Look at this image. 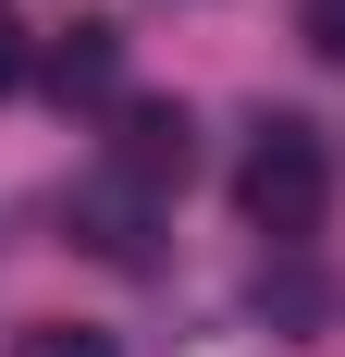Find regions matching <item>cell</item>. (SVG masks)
<instances>
[{
	"instance_id": "cell-1",
	"label": "cell",
	"mask_w": 345,
	"mask_h": 357,
	"mask_svg": "<svg viewBox=\"0 0 345 357\" xmlns=\"http://www.w3.org/2000/svg\"><path fill=\"white\" fill-rule=\"evenodd\" d=\"M247 222L259 234H321V210H333V148H321V123H296V111H272L259 123V148H247V173H235Z\"/></svg>"
},
{
	"instance_id": "cell-2",
	"label": "cell",
	"mask_w": 345,
	"mask_h": 357,
	"mask_svg": "<svg viewBox=\"0 0 345 357\" xmlns=\"http://www.w3.org/2000/svg\"><path fill=\"white\" fill-rule=\"evenodd\" d=\"M185 160H198V136H185V111H172V99H136L124 123H111V173H136L148 197L185 185Z\"/></svg>"
},
{
	"instance_id": "cell-3",
	"label": "cell",
	"mask_w": 345,
	"mask_h": 357,
	"mask_svg": "<svg viewBox=\"0 0 345 357\" xmlns=\"http://www.w3.org/2000/svg\"><path fill=\"white\" fill-rule=\"evenodd\" d=\"M74 234H87L99 259H148V185H136V173H87Z\"/></svg>"
},
{
	"instance_id": "cell-4",
	"label": "cell",
	"mask_w": 345,
	"mask_h": 357,
	"mask_svg": "<svg viewBox=\"0 0 345 357\" xmlns=\"http://www.w3.org/2000/svg\"><path fill=\"white\" fill-rule=\"evenodd\" d=\"M111 74H124V37L111 25H62L50 37V86H62V99H99Z\"/></svg>"
},
{
	"instance_id": "cell-5",
	"label": "cell",
	"mask_w": 345,
	"mask_h": 357,
	"mask_svg": "<svg viewBox=\"0 0 345 357\" xmlns=\"http://www.w3.org/2000/svg\"><path fill=\"white\" fill-rule=\"evenodd\" d=\"M13 357H111V333H87V321H37Z\"/></svg>"
},
{
	"instance_id": "cell-6",
	"label": "cell",
	"mask_w": 345,
	"mask_h": 357,
	"mask_svg": "<svg viewBox=\"0 0 345 357\" xmlns=\"http://www.w3.org/2000/svg\"><path fill=\"white\" fill-rule=\"evenodd\" d=\"M296 25H309V50H321V62H345V0H309Z\"/></svg>"
},
{
	"instance_id": "cell-7",
	"label": "cell",
	"mask_w": 345,
	"mask_h": 357,
	"mask_svg": "<svg viewBox=\"0 0 345 357\" xmlns=\"http://www.w3.org/2000/svg\"><path fill=\"white\" fill-rule=\"evenodd\" d=\"M0 86H25V25H13V0H0Z\"/></svg>"
}]
</instances>
